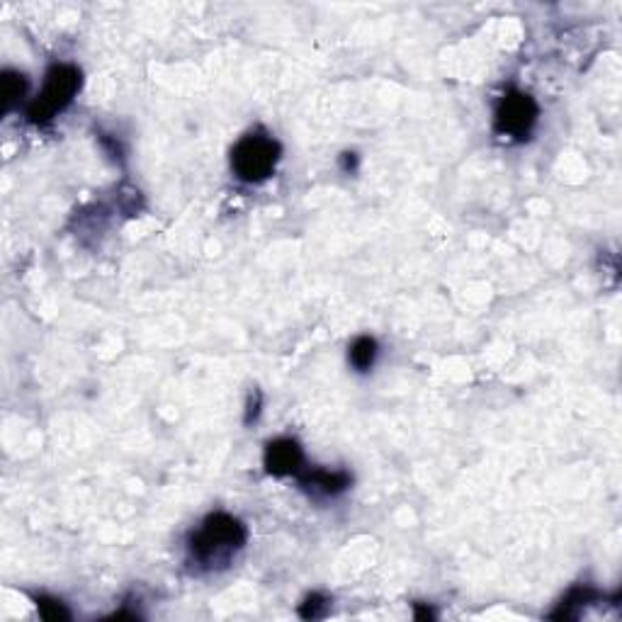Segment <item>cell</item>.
Returning <instances> with one entry per match:
<instances>
[{"label": "cell", "mask_w": 622, "mask_h": 622, "mask_svg": "<svg viewBox=\"0 0 622 622\" xmlns=\"http://www.w3.org/2000/svg\"><path fill=\"white\" fill-rule=\"evenodd\" d=\"M246 525L229 513H212L190 535L188 554L197 569H224L246 545Z\"/></svg>", "instance_id": "cell-1"}, {"label": "cell", "mask_w": 622, "mask_h": 622, "mask_svg": "<svg viewBox=\"0 0 622 622\" xmlns=\"http://www.w3.org/2000/svg\"><path fill=\"white\" fill-rule=\"evenodd\" d=\"M81 90V71L71 64H54L44 76V86L32 100L27 117L30 122H49L73 103Z\"/></svg>", "instance_id": "cell-2"}, {"label": "cell", "mask_w": 622, "mask_h": 622, "mask_svg": "<svg viewBox=\"0 0 622 622\" xmlns=\"http://www.w3.org/2000/svg\"><path fill=\"white\" fill-rule=\"evenodd\" d=\"M280 161V144L268 134H246L231 151V171L243 183L270 178Z\"/></svg>", "instance_id": "cell-3"}, {"label": "cell", "mask_w": 622, "mask_h": 622, "mask_svg": "<svg viewBox=\"0 0 622 622\" xmlns=\"http://www.w3.org/2000/svg\"><path fill=\"white\" fill-rule=\"evenodd\" d=\"M537 122V103L530 95L511 90L501 98L494 115V129L501 137L525 139Z\"/></svg>", "instance_id": "cell-4"}, {"label": "cell", "mask_w": 622, "mask_h": 622, "mask_svg": "<svg viewBox=\"0 0 622 622\" xmlns=\"http://www.w3.org/2000/svg\"><path fill=\"white\" fill-rule=\"evenodd\" d=\"M302 448L292 438H277L265 448V469L273 477H290V474L302 472Z\"/></svg>", "instance_id": "cell-5"}, {"label": "cell", "mask_w": 622, "mask_h": 622, "mask_svg": "<svg viewBox=\"0 0 622 622\" xmlns=\"http://www.w3.org/2000/svg\"><path fill=\"white\" fill-rule=\"evenodd\" d=\"M299 484L304 486L307 491H314L319 496H338L348 489L350 474L348 472H331V469H309V472H299Z\"/></svg>", "instance_id": "cell-6"}, {"label": "cell", "mask_w": 622, "mask_h": 622, "mask_svg": "<svg viewBox=\"0 0 622 622\" xmlns=\"http://www.w3.org/2000/svg\"><path fill=\"white\" fill-rule=\"evenodd\" d=\"M377 353H380V346L372 336H360L355 338L353 346L348 350V363L355 367L358 372H367L372 365H375Z\"/></svg>", "instance_id": "cell-7"}, {"label": "cell", "mask_w": 622, "mask_h": 622, "mask_svg": "<svg viewBox=\"0 0 622 622\" xmlns=\"http://www.w3.org/2000/svg\"><path fill=\"white\" fill-rule=\"evenodd\" d=\"M27 90V78L22 73L5 71L3 73V110L10 112L20 103Z\"/></svg>", "instance_id": "cell-8"}, {"label": "cell", "mask_w": 622, "mask_h": 622, "mask_svg": "<svg viewBox=\"0 0 622 622\" xmlns=\"http://www.w3.org/2000/svg\"><path fill=\"white\" fill-rule=\"evenodd\" d=\"M37 608H39V615H42L44 620H69L71 618V613L64 608V603L56 601V598L39 596Z\"/></svg>", "instance_id": "cell-9"}]
</instances>
